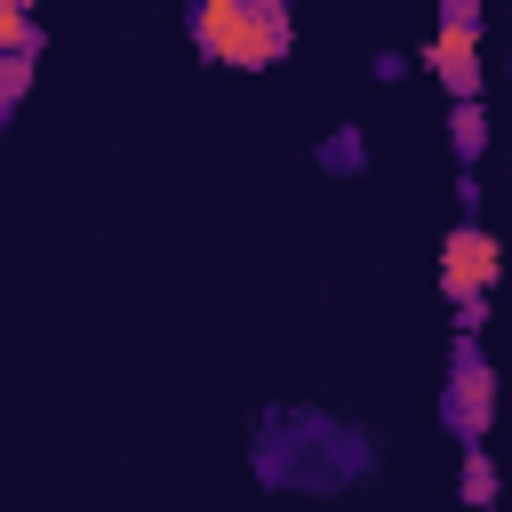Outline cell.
<instances>
[{
	"mask_svg": "<svg viewBox=\"0 0 512 512\" xmlns=\"http://www.w3.org/2000/svg\"><path fill=\"white\" fill-rule=\"evenodd\" d=\"M424 64L440 72V88H448V96H480V32L440 24V40L424 48Z\"/></svg>",
	"mask_w": 512,
	"mask_h": 512,
	"instance_id": "5",
	"label": "cell"
},
{
	"mask_svg": "<svg viewBox=\"0 0 512 512\" xmlns=\"http://www.w3.org/2000/svg\"><path fill=\"white\" fill-rule=\"evenodd\" d=\"M464 504H472V512L496 504V456H488V448H464Z\"/></svg>",
	"mask_w": 512,
	"mask_h": 512,
	"instance_id": "7",
	"label": "cell"
},
{
	"mask_svg": "<svg viewBox=\"0 0 512 512\" xmlns=\"http://www.w3.org/2000/svg\"><path fill=\"white\" fill-rule=\"evenodd\" d=\"M440 24H464V32H480V0H440Z\"/></svg>",
	"mask_w": 512,
	"mask_h": 512,
	"instance_id": "9",
	"label": "cell"
},
{
	"mask_svg": "<svg viewBox=\"0 0 512 512\" xmlns=\"http://www.w3.org/2000/svg\"><path fill=\"white\" fill-rule=\"evenodd\" d=\"M16 8H40V0H16Z\"/></svg>",
	"mask_w": 512,
	"mask_h": 512,
	"instance_id": "10",
	"label": "cell"
},
{
	"mask_svg": "<svg viewBox=\"0 0 512 512\" xmlns=\"http://www.w3.org/2000/svg\"><path fill=\"white\" fill-rule=\"evenodd\" d=\"M248 464H256V488H272V496H344L352 480L376 472V432L336 408L280 400L256 416Z\"/></svg>",
	"mask_w": 512,
	"mask_h": 512,
	"instance_id": "1",
	"label": "cell"
},
{
	"mask_svg": "<svg viewBox=\"0 0 512 512\" xmlns=\"http://www.w3.org/2000/svg\"><path fill=\"white\" fill-rule=\"evenodd\" d=\"M456 152H464V160L488 152V112H480V96H456Z\"/></svg>",
	"mask_w": 512,
	"mask_h": 512,
	"instance_id": "8",
	"label": "cell"
},
{
	"mask_svg": "<svg viewBox=\"0 0 512 512\" xmlns=\"http://www.w3.org/2000/svg\"><path fill=\"white\" fill-rule=\"evenodd\" d=\"M312 160H320L328 176H360V168H368V144H360V128H336V136H328Z\"/></svg>",
	"mask_w": 512,
	"mask_h": 512,
	"instance_id": "6",
	"label": "cell"
},
{
	"mask_svg": "<svg viewBox=\"0 0 512 512\" xmlns=\"http://www.w3.org/2000/svg\"><path fill=\"white\" fill-rule=\"evenodd\" d=\"M440 424L464 440V448H480L488 440V424H496V368H488V352H480V336H464L456 328V344H448V384H440Z\"/></svg>",
	"mask_w": 512,
	"mask_h": 512,
	"instance_id": "3",
	"label": "cell"
},
{
	"mask_svg": "<svg viewBox=\"0 0 512 512\" xmlns=\"http://www.w3.org/2000/svg\"><path fill=\"white\" fill-rule=\"evenodd\" d=\"M496 272H504V248L488 240V224H456L448 240H440V296L448 304H464V296H488L496 288Z\"/></svg>",
	"mask_w": 512,
	"mask_h": 512,
	"instance_id": "4",
	"label": "cell"
},
{
	"mask_svg": "<svg viewBox=\"0 0 512 512\" xmlns=\"http://www.w3.org/2000/svg\"><path fill=\"white\" fill-rule=\"evenodd\" d=\"M184 24H192V48H200L208 64H224V72H264V64H280L288 40H296L288 0H192Z\"/></svg>",
	"mask_w": 512,
	"mask_h": 512,
	"instance_id": "2",
	"label": "cell"
}]
</instances>
